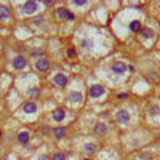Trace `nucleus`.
Returning <instances> with one entry per match:
<instances>
[{
	"label": "nucleus",
	"instance_id": "28",
	"mask_svg": "<svg viewBox=\"0 0 160 160\" xmlns=\"http://www.w3.org/2000/svg\"><path fill=\"white\" fill-rule=\"evenodd\" d=\"M40 21H43V18H42V16H40V18H37V19H35L34 23H35V24H40Z\"/></svg>",
	"mask_w": 160,
	"mask_h": 160
},
{
	"label": "nucleus",
	"instance_id": "6",
	"mask_svg": "<svg viewBox=\"0 0 160 160\" xmlns=\"http://www.w3.org/2000/svg\"><path fill=\"white\" fill-rule=\"evenodd\" d=\"M50 67V61L46 59V58H40V59H37L35 61V69L39 71V72H45V71H48Z\"/></svg>",
	"mask_w": 160,
	"mask_h": 160
},
{
	"label": "nucleus",
	"instance_id": "11",
	"mask_svg": "<svg viewBox=\"0 0 160 160\" xmlns=\"http://www.w3.org/2000/svg\"><path fill=\"white\" fill-rule=\"evenodd\" d=\"M80 46L85 51H91L93 50V46H95V43H93V40L91 39H83L82 42H80Z\"/></svg>",
	"mask_w": 160,
	"mask_h": 160
},
{
	"label": "nucleus",
	"instance_id": "29",
	"mask_svg": "<svg viewBox=\"0 0 160 160\" xmlns=\"http://www.w3.org/2000/svg\"><path fill=\"white\" fill-rule=\"evenodd\" d=\"M0 138H2V131H0Z\"/></svg>",
	"mask_w": 160,
	"mask_h": 160
},
{
	"label": "nucleus",
	"instance_id": "14",
	"mask_svg": "<svg viewBox=\"0 0 160 160\" xmlns=\"http://www.w3.org/2000/svg\"><path fill=\"white\" fill-rule=\"evenodd\" d=\"M29 138H31V135H29V131H21L19 135H18V143H21V144H27L29 143Z\"/></svg>",
	"mask_w": 160,
	"mask_h": 160
},
{
	"label": "nucleus",
	"instance_id": "4",
	"mask_svg": "<svg viewBox=\"0 0 160 160\" xmlns=\"http://www.w3.org/2000/svg\"><path fill=\"white\" fill-rule=\"evenodd\" d=\"M37 10H39V3H37V2H26L21 6V11L24 15H34Z\"/></svg>",
	"mask_w": 160,
	"mask_h": 160
},
{
	"label": "nucleus",
	"instance_id": "26",
	"mask_svg": "<svg viewBox=\"0 0 160 160\" xmlns=\"http://www.w3.org/2000/svg\"><path fill=\"white\" fill-rule=\"evenodd\" d=\"M66 19H67V21H74V15L69 11V13H67V16H66Z\"/></svg>",
	"mask_w": 160,
	"mask_h": 160
},
{
	"label": "nucleus",
	"instance_id": "22",
	"mask_svg": "<svg viewBox=\"0 0 160 160\" xmlns=\"http://www.w3.org/2000/svg\"><path fill=\"white\" fill-rule=\"evenodd\" d=\"M158 110H160L158 107H150V109H149V114H150V115H157Z\"/></svg>",
	"mask_w": 160,
	"mask_h": 160
},
{
	"label": "nucleus",
	"instance_id": "7",
	"mask_svg": "<svg viewBox=\"0 0 160 160\" xmlns=\"http://www.w3.org/2000/svg\"><path fill=\"white\" fill-rule=\"evenodd\" d=\"M53 83L56 87H66V83H67V77H66L64 74H56L53 77Z\"/></svg>",
	"mask_w": 160,
	"mask_h": 160
},
{
	"label": "nucleus",
	"instance_id": "9",
	"mask_svg": "<svg viewBox=\"0 0 160 160\" xmlns=\"http://www.w3.org/2000/svg\"><path fill=\"white\" fill-rule=\"evenodd\" d=\"M53 135H54V139L61 141L66 135H67V128H66V127H56V128L53 130Z\"/></svg>",
	"mask_w": 160,
	"mask_h": 160
},
{
	"label": "nucleus",
	"instance_id": "1",
	"mask_svg": "<svg viewBox=\"0 0 160 160\" xmlns=\"http://www.w3.org/2000/svg\"><path fill=\"white\" fill-rule=\"evenodd\" d=\"M130 119H131L130 112L125 110V109H120V110L115 112V120L119 122V123H122V125H127L128 122H130Z\"/></svg>",
	"mask_w": 160,
	"mask_h": 160
},
{
	"label": "nucleus",
	"instance_id": "8",
	"mask_svg": "<svg viewBox=\"0 0 160 160\" xmlns=\"http://www.w3.org/2000/svg\"><path fill=\"white\" fill-rule=\"evenodd\" d=\"M23 112H26V114H35L37 112V104L34 101H27L23 104Z\"/></svg>",
	"mask_w": 160,
	"mask_h": 160
},
{
	"label": "nucleus",
	"instance_id": "16",
	"mask_svg": "<svg viewBox=\"0 0 160 160\" xmlns=\"http://www.w3.org/2000/svg\"><path fill=\"white\" fill-rule=\"evenodd\" d=\"M95 150H96V146L93 143H88V144L83 146V152H85L87 155H93V154H95Z\"/></svg>",
	"mask_w": 160,
	"mask_h": 160
},
{
	"label": "nucleus",
	"instance_id": "13",
	"mask_svg": "<svg viewBox=\"0 0 160 160\" xmlns=\"http://www.w3.org/2000/svg\"><path fill=\"white\" fill-rule=\"evenodd\" d=\"M69 101H71V102H82V101H83L82 93H79V91H71V93H69Z\"/></svg>",
	"mask_w": 160,
	"mask_h": 160
},
{
	"label": "nucleus",
	"instance_id": "12",
	"mask_svg": "<svg viewBox=\"0 0 160 160\" xmlns=\"http://www.w3.org/2000/svg\"><path fill=\"white\" fill-rule=\"evenodd\" d=\"M64 119H66L64 109H56V110L53 112V120H54V122H63Z\"/></svg>",
	"mask_w": 160,
	"mask_h": 160
},
{
	"label": "nucleus",
	"instance_id": "20",
	"mask_svg": "<svg viewBox=\"0 0 160 160\" xmlns=\"http://www.w3.org/2000/svg\"><path fill=\"white\" fill-rule=\"evenodd\" d=\"M51 160H66V154H63V152H56V154H53Z\"/></svg>",
	"mask_w": 160,
	"mask_h": 160
},
{
	"label": "nucleus",
	"instance_id": "2",
	"mask_svg": "<svg viewBox=\"0 0 160 160\" xmlns=\"http://www.w3.org/2000/svg\"><path fill=\"white\" fill-rule=\"evenodd\" d=\"M11 66H13V69H16V71H23L26 66H27V61H26V58L24 56H15V58L11 59Z\"/></svg>",
	"mask_w": 160,
	"mask_h": 160
},
{
	"label": "nucleus",
	"instance_id": "24",
	"mask_svg": "<svg viewBox=\"0 0 160 160\" xmlns=\"http://www.w3.org/2000/svg\"><path fill=\"white\" fill-rule=\"evenodd\" d=\"M149 79H150V80H154V82H155V80L158 79V75H157L155 72H149Z\"/></svg>",
	"mask_w": 160,
	"mask_h": 160
},
{
	"label": "nucleus",
	"instance_id": "10",
	"mask_svg": "<svg viewBox=\"0 0 160 160\" xmlns=\"http://www.w3.org/2000/svg\"><path fill=\"white\" fill-rule=\"evenodd\" d=\"M95 133L99 135V136H104L107 133V125L104 123V122H98V123L95 125Z\"/></svg>",
	"mask_w": 160,
	"mask_h": 160
},
{
	"label": "nucleus",
	"instance_id": "5",
	"mask_svg": "<svg viewBox=\"0 0 160 160\" xmlns=\"http://www.w3.org/2000/svg\"><path fill=\"white\" fill-rule=\"evenodd\" d=\"M127 64L125 63H122V61H115L114 64L110 66V71L114 72V74H117V75H123L125 72H127Z\"/></svg>",
	"mask_w": 160,
	"mask_h": 160
},
{
	"label": "nucleus",
	"instance_id": "23",
	"mask_svg": "<svg viewBox=\"0 0 160 160\" xmlns=\"http://www.w3.org/2000/svg\"><path fill=\"white\" fill-rule=\"evenodd\" d=\"M74 5H77V6H83V5H87V2H85V0H75Z\"/></svg>",
	"mask_w": 160,
	"mask_h": 160
},
{
	"label": "nucleus",
	"instance_id": "18",
	"mask_svg": "<svg viewBox=\"0 0 160 160\" xmlns=\"http://www.w3.org/2000/svg\"><path fill=\"white\" fill-rule=\"evenodd\" d=\"M139 32H141V35H143V39H152L154 37V31L149 29V27H144V29H141Z\"/></svg>",
	"mask_w": 160,
	"mask_h": 160
},
{
	"label": "nucleus",
	"instance_id": "25",
	"mask_svg": "<svg viewBox=\"0 0 160 160\" xmlns=\"http://www.w3.org/2000/svg\"><path fill=\"white\" fill-rule=\"evenodd\" d=\"M37 160H51V158L46 155V154H40L39 157H37Z\"/></svg>",
	"mask_w": 160,
	"mask_h": 160
},
{
	"label": "nucleus",
	"instance_id": "27",
	"mask_svg": "<svg viewBox=\"0 0 160 160\" xmlns=\"http://www.w3.org/2000/svg\"><path fill=\"white\" fill-rule=\"evenodd\" d=\"M119 98H120V99H125V98H128V95H127V93H120Z\"/></svg>",
	"mask_w": 160,
	"mask_h": 160
},
{
	"label": "nucleus",
	"instance_id": "3",
	"mask_svg": "<svg viewBox=\"0 0 160 160\" xmlns=\"http://www.w3.org/2000/svg\"><path fill=\"white\" fill-rule=\"evenodd\" d=\"M104 93H106V88L102 87V85H91L90 90H88L90 98H101Z\"/></svg>",
	"mask_w": 160,
	"mask_h": 160
},
{
	"label": "nucleus",
	"instance_id": "30",
	"mask_svg": "<svg viewBox=\"0 0 160 160\" xmlns=\"http://www.w3.org/2000/svg\"><path fill=\"white\" fill-rule=\"evenodd\" d=\"M85 160H90V158H85Z\"/></svg>",
	"mask_w": 160,
	"mask_h": 160
},
{
	"label": "nucleus",
	"instance_id": "19",
	"mask_svg": "<svg viewBox=\"0 0 160 160\" xmlns=\"http://www.w3.org/2000/svg\"><path fill=\"white\" fill-rule=\"evenodd\" d=\"M67 13H69V10H66V8H58V10H56V16H58L59 19H66Z\"/></svg>",
	"mask_w": 160,
	"mask_h": 160
},
{
	"label": "nucleus",
	"instance_id": "17",
	"mask_svg": "<svg viewBox=\"0 0 160 160\" xmlns=\"http://www.w3.org/2000/svg\"><path fill=\"white\" fill-rule=\"evenodd\" d=\"M128 27H130V31H131V32H139L141 29H143V27H141V23H139L138 19H135V21H131Z\"/></svg>",
	"mask_w": 160,
	"mask_h": 160
},
{
	"label": "nucleus",
	"instance_id": "21",
	"mask_svg": "<svg viewBox=\"0 0 160 160\" xmlns=\"http://www.w3.org/2000/svg\"><path fill=\"white\" fill-rule=\"evenodd\" d=\"M39 95H40V90L39 88H31L29 90V96L31 98H35V96H39Z\"/></svg>",
	"mask_w": 160,
	"mask_h": 160
},
{
	"label": "nucleus",
	"instance_id": "15",
	"mask_svg": "<svg viewBox=\"0 0 160 160\" xmlns=\"http://www.w3.org/2000/svg\"><path fill=\"white\" fill-rule=\"evenodd\" d=\"M10 18V8L6 5H0V19H8Z\"/></svg>",
	"mask_w": 160,
	"mask_h": 160
}]
</instances>
